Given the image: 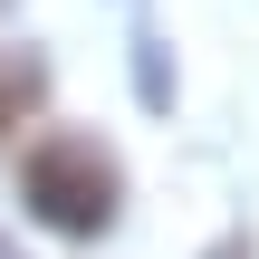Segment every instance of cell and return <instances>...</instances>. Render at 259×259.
Masks as SVG:
<instances>
[{"label":"cell","mask_w":259,"mask_h":259,"mask_svg":"<svg viewBox=\"0 0 259 259\" xmlns=\"http://www.w3.org/2000/svg\"><path fill=\"white\" fill-rule=\"evenodd\" d=\"M19 192H29V211L48 221V231H67V240H96L106 221H115V163L87 144V135H48V144H29V163H19Z\"/></svg>","instance_id":"obj_1"},{"label":"cell","mask_w":259,"mask_h":259,"mask_svg":"<svg viewBox=\"0 0 259 259\" xmlns=\"http://www.w3.org/2000/svg\"><path fill=\"white\" fill-rule=\"evenodd\" d=\"M38 96H48V67H38L29 48H0V144L38 115Z\"/></svg>","instance_id":"obj_2"},{"label":"cell","mask_w":259,"mask_h":259,"mask_svg":"<svg viewBox=\"0 0 259 259\" xmlns=\"http://www.w3.org/2000/svg\"><path fill=\"white\" fill-rule=\"evenodd\" d=\"M0 259H10V250H0Z\"/></svg>","instance_id":"obj_3"}]
</instances>
